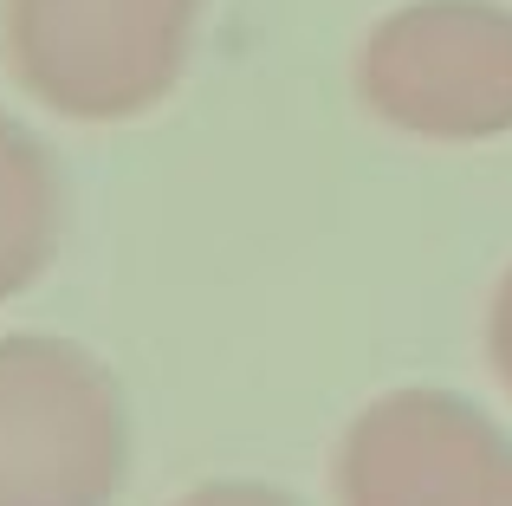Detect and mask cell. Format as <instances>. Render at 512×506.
I'll return each mask as SVG.
<instances>
[{
	"mask_svg": "<svg viewBox=\"0 0 512 506\" xmlns=\"http://www.w3.org/2000/svg\"><path fill=\"white\" fill-rule=\"evenodd\" d=\"M201 0H0L13 85L65 124H130L182 85Z\"/></svg>",
	"mask_w": 512,
	"mask_h": 506,
	"instance_id": "1",
	"label": "cell"
},
{
	"mask_svg": "<svg viewBox=\"0 0 512 506\" xmlns=\"http://www.w3.org/2000/svg\"><path fill=\"white\" fill-rule=\"evenodd\" d=\"M130 481V409L72 338H0V506H111Z\"/></svg>",
	"mask_w": 512,
	"mask_h": 506,
	"instance_id": "2",
	"label": "cell"
},
{
	"mask_svg": "<svg viewBox=\"0 0 512 506\" xmlns=\"http://www.w3.org/2000/svg\"><path fill=\"white\" fill-rule=\"evenodd\" d=\"M357 104L422 143L512 137V7L409 0L363 33L350 65Z\"/></svg>",
	"mask_w": 512,
	"mask_h": 506,
	"instance_id": "3",
	"label": "cell"
},
{
	"mask_svg": "<svg viewBox=\"0 0 512 506\" xmlns=\"http://www.w3.org/2000/svg\"><path fill=\"white\" fill-rule=\"evenodd\" d=\"M338 506H512V435L454 390H389L350 416Z\"/></svg>",
	"mask_w": 512,
	"mask_h": 506,
	"instance_id": "4",
	"label": "cell"
},
{
	"mask_svg": "<svg viewBox=\"0 0 512 506\" xmlns=\"http://www.w3.org/2000/svg\"><path fill=\"white\" fill-rule=\"evenodd\" d=\"M65 234V182L52 150L0 111V305L39 286L52 260H59Z\"/></svg>",
	"mask_w": 512,
	"mask_h": 506,
	"instance_id": "5",
	"label": "cell"
},
{
	"mask_svg": "<svg viewBox=\"0 0 512 506\" xmlns=\"http://www.w3.org/2000/svg\"><path fill=\"white\" fill-rule=\"evenodd\" d=\"M175 506H305V500H292L286 487H266V481H201Z\"/></svg>",
	"mask_w": 512,
	"mask_h": 506,
	"instance_id": "6",
	"label": "cell"
},
{
	"mask_svg": "<svg viewBox=\"0 0 512 506\" xmlns=\"http://www.w3.org/2000/svg\"><path fill=\"white\" fill-rule=\"evenodd\" d=\"M487 357H493V377H500L506 396H512V266L500 273L493 305H487Z\"/></svg>",
	"mask_w": 512,
	"mask_h": 506,
	"instance_id": "7",
	"label": "cell"
}]
</instances>
